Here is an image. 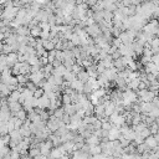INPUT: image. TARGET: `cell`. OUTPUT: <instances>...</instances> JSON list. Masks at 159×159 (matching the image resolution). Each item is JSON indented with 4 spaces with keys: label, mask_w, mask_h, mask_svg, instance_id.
<instances>
[{
    "label": "cell",
    "mask_w": 159,
    "mask_h": 159,
    "mask_svg": "<svg viewBox=\"0 0 159 159\" xmlns=\"http://www.w3.org/2000/svg\"><path fill=\"white\" fill-rule=\"evenodd\" d=\"M65 124L60 121V119H57V118H55L54 116H50V118H48V121L46 122V128L48 129V132L52 134V133H55L60 127H64Z\"/></svg>",
    "instance_id": "6da1fadb"
},
{
    "label": "cell",
    "mask_w": 159,
    "mask_h": 159,
    "mask_svg": "<svg viewBox=\"0 0 159 159\" xmlns=\"http://www.w3.org/2000/svg\"><path fill=\"white\" fill-rule=\"evenodd\" d=\"M85 32H86L87 36L91 37V39H96V37H98L99 35H102V32H101V30H99V27H98L97 24H92V25H90V26H86Z\"/></svg>",
    "instance_id": "7a4b0ae2"
},
{
    "label": "cell",
    "mask_w": 159,
    "mask_h": 159,
    "mask_svg": "<svg viewBox=\"0 0 159 159\" xmlns=\"http://www.w3.org/2000/svg\"><path fill=\"white\" fill-rule=\"evenodd\" d=\"M121 136H122V134H121V132H119V128L116 127V126H113V127L111 128V131L108 132V140H110V142H112V140H118V138H119Z\"/></svg>",
    "instance_id": "3957f363"
},
{
    "label": "cell",
    "mask_w": 159,
    "mask_h": 159,
    "mask_svg": "<svg viewBox=\"0 0 159 159\" xmlns=\"http://www.w3.org/2000/svg\"><path fill=\"white\" fill-rule=\"evenodd\" d=\"M48 106H50V99L47 98L46 94H44L42 97H40V98L37 99V107H39V108H41V110H47Z\"/></svg>",
    "instance_id": "277c9868"
},
{
    "label": "cell",
    "mask_w": 159,
    "mask_h": 159,
    "mask_svg": "<svg viewBox=\"0 0 159 159\" xmlns=\"http://www.w3.org/2000/svg\"><path fill=\"white\" fill-rule=\"evenodd\" d=\"M99 142H101V139L98 138V137H96V136H91L90 138H87V139H85V143L87 144V145H90V147H94V145H99Z\"/></svg>",
    "instance_id": "5b68a950"
},
{
    "label": "cell",
    "mask_w": 159,
    "mask_h": 159,
    "mask_svg": "<svg viewBox=\"0 0 159 159\" xmlns=\"http://www.w3.org/2000/svg\"><path fill=\"white\" fill-rule=\"evenodd\" d=\"M16 35H19V36H30V30H29L27 26L21 25V26H19L16 29Z\"/></svg>",
    "instance_id": "8992f818"
},
{
    "label": "cell",
    "mask_w": 159,
    "mask_h": 159,
    "mask_svg": "<svg viewBox=\"0 0 159 159\" xmlns=\"http://www.w3.org/2000/svg\"><path fill=\"white\" fill-rule=\"evenodd\" d=\"M30 70H31V66L27 62H23L21 67H20V71H19V75L27 76V75H30Z\"/></svg>",
    "instance_id": "52a82bcc"
},
{
    "label": "cell",
    "mask_w": 159,
    "mask_h": 159,
    "mask_svg": "<svg viewBox=\"0 0 159 159\" xmlns=\"http://www.w3.org/2000/svg\"><path fill=\"white\" fill-rule=\"evenodd\" d=\"M88 73L86 72V70H82L81 72H78L77 75H76V80H78L80 82H82V83H86L87 81H88Z\"/></svg>",
    "instance_id": "ba28073f"
},
{
    "label": "cell",
    "mask_w": 159,
    "mask_h": 159,
    "mask_svg": "<svg viewBox=\"0 0 159 159\" xmlns=\"http://www.w3.org/2000/svg\"><path fill=\"white\" fill-rule=\"evenodd\" d=\"M19 133L21 134V137H23V138H27V137H31V132H30V128H29V126H26V124H23V126L20 127V129H19Z\"/></svg>",
    "instance_id": "9c48e42d"
},
{
    "label": "cell",
    "mask_w": 159,
    "mask_h": 159,
    "mask_svg": "<svg viewBox=\"0 0 159 159\" xmlns=\"http://www.w3.org/2000/svg\"><path fill=\"white\" fill-rule=\"evenodd\" d=\"M42 47L45 51L50 52L52 50H55V44L54 42H51L50 40H42Z\"/></svg>",
    "instance_id": "30bf717a"
},
{
    "label": "cell",
    "mask_w": 159,
    "mask_h": 159,
    "mask_svg": "<svg viewBox=\"0 0 159 159\" xmlns=\"http://www.w3.org/2000/svg\"><path fill=\"white\" fill-rule=\"evenodd\" d=\"M136 152H137V154H143V153H145V152H150V148L145 144V143H142V144H139V145H137V148H136Z\"/></svg>",
    "instance_id": "8fae6325"
},
{
    "label": "cell",
    "mask_w": 159,
    "mask_h": 159,
    "mask_svg": "<svg viewBox=\"0 0 159 159\" xmlns=\"http://www.w3.org/2000/svg\"><path fill=\"white\" fill-rule=\"evenodd\" d=\"M10 93H11V92L9 91L8 86L0 82V94H2V97H9V96H10Z\"/></svg>",
    "instance_id": "7c38bea8"
},
{
    "label": "cell",
    "mask_w": 159,
    "mask_h": 159,
    "mask_svg": "<svg viewBox=\"0 0 159 159\" xmlns=\"http://www.w3.org/2000/svg\"><path fill=\"white\" fill-rule=\"evenodd\" d=\"M144 143L150 148V149H153V148H155V147H158V143L154 140V138H153V136H149L148 138H145L144 139Z\"/></svg>",
    "instance_id": "4fadbf2b"
},
{
    "label": "cell",
    "mask_w": 159,
    "mask_h": 159,
    "mask_svg": "<svg viewBox=\"0 0 159 159\" xmlns=\"http://www.w3.org/2000/svg\"><path fill=\"white\" fill-rule=\"evenodd\" d=\"M40 34H41V29L40 26H35L30 30V36L34 37V39H39L40 37Z\"/></svg>",
    "instance_id": "5bb4252c"
},
{
    "label": "cell",
    "mask_w": 159,
    "mask_h": 159,
    "mask_svg": "<svg viewBox=\"0 0 159 159\" xmlns=\"http://www.w3.org/2000/svg\"><path fill=\"white\" fill-rule=\"evenodd\" d=\"M27 155L30 157V158H36V157H39L40 155V148H30L29 150H27Z\"/></svg>",
    "instance_id": "9a60e30c"
},
{
    "label": "cell",
    "mask_w": 159,
    "mask_h": 159,
    "mask_svg": "<svg viewBox=\"0 0 159 159\" xmlns=\"http://www.w3.org/2000/svg\"><path fill=\"white\" fill-rule=\"evenodd\" d=\"M101 152H102V149H101L99 145H94V147H91V148H90V155H91V157L98 155V154H101Z\"/></svg>",
    "instance_id": "2e32d148"
},
{
    "label": "cell",
    "mask_w": 159,
    "mask_h": 159,
    "mask_svg": "<svg viewBox=\"0 0 159 159\" xmlns=\"http://www.w3.org/2000/svg\"><path fill=\"white\" fill-rule=\"evenodd\" d=\"M8 122H0V136H5V134H9L8 132V126H6Z\"/></svg>",
    "instance_id": "e0dca14e"
},
{
    "label": "cell",
    "mask_w": 159,
    "mask_h": 159,
    "mask_svg": "<svg viewBox=\"0 0 159 159\" xmlns=\"http://www.w3.org/2000/svg\"><path fill=\"white\" fill-rule=\"evenodd\" d=\"M16 81L19 85H25L29 82V77L27 76H24V75H18L16 76Z\"/></svg>",
    "instance_id": "ac0fdd59"
},
{
    "label": "cell",
    "mask_w": 159,
    "mask_h": 159,
    "mask_svg": "<svg viewBox=\"0 0 159 159\" xmlns=\"http://www.w3.org/2000/svg\"><path fill=\"white\" fill-rule=\"evenodd\" d=\"M15 117L18 118V119H20V121H25L26 118H27V113H26V111H24V110H21L20 112H18L16 115H15Z\"/></svg>",
    "instance_id": "d6986e66"
},
{
    "label": "cell",
    "mask_w": 159,
    "mask_h": 159,
    "mask_svg": "<svg viewBox=\"0 0 159 159\" xmlns=\"http://www.w3.org/2000/svg\"><path fill=\"white\" fill-rule=\"evenodd\" d=\"M64 110H62V107H60V108H56L55 111H54V117L55 118H57V119H61V117L64 116Z\"/></svg>",
    "instance_id": "ffe728a7"
},
{
    "label": "cell",
    "mask_w": 159,
    "mask_h": 159,
    "mask_svg": "<svg viewBox=\"0 0 159 159\" xmlns=\"http://www.w3.org/2000/svg\"><path fill=\"white\" fill-rule=\"evenodd\" d=\"M45 93H44V91H42V88H36L35 90V92L32 93V97L34 98H36V99H39L40 97H42Z\"/></svg>",
    "instance_id": "44dd1931"
},
{
    "label": "cell",
    "mask_w": 159,
    "mask_h": 159,
    "mask_svg": "<svg viewBox=\"0 0 159 159\" xmlns=\"http://www.w3.org/2000/svg\"><path fill=\"white\" fill-rule=\"evenodd\" d=\"M39 117H40V119H41V121H44V122H47V121H48V118H50V116H48V113L46 112V110H42V111H41V113L39 115Z\"/></svg>",
    "instance_id": "7402d4cb"
},
{
    "label": "cell",
    "mask_w": 159,
    "mask_h": 159,
    "mask_svg": "<svg viewBox=\"0 0 159 159\" xmlns=\"http://www.w3.org/2000/svg\"><path fill=\"white\" fill-rule=\"evenodd\" d=\"M10 52H13V48L10 45H6V44H3V55H9Z\"/></svg>",
    "instance_id": "603a6c76"
},
{
    "label": "cell",
    "mask_w": 159,
    "mask_h": 159,
    "mask_svg": "<svg viewBox=\"0 0 159 159\" xmlns=\"http://www.w3.org/2000/svg\"><path fill=\"white\" fill-rule=\"evenodd\" d=\"M148 117H152V118H159V108H153V110L148 113Z\"/></svg>",
    "instance_id": "cb8c5ba5"
},
{
    "label": "cell",
    "mask_w": 159,
    "mask_h": 159,
    "mask_svg": "<svg viewBox=\"0 0 159 159\" xmlns=\"http://www.w3.org/2000/svg\"><path fill=\"white\" fill-rule=\"evenodd\" d=\"M148 128H149V131H150V134H152V136H155V134H158V124H157V123H153V124H150Z\"/></svg>",
    "instance_id": "d4e9b609"
},
{
    "label": "cell",
    "mask_w": 159,
    "mask_h": 159,
    "mask_svg": "<svg viewBox=\"0 0 159 159\" xmlns=\"http://www.w3.org/2000/svg\"><path fill=\"white\" fill-rule=\"evenodd\" d=\"M112 127H113V124H112V123H110V122H103V123H102V126H101V129L110 132Z\"/></svg>",
    "instance_id": "484cf974"
},
{
    "label": "cell",
    "mask_w": 159,
    "mask_h": 159,
    "mask_svg": "<svg viewBox=\"0 0 159 159\" xmlns=\"http://www.w3.org/2000/svg\"><path fill=\"white\" fill-rule=\"evenodd\" d=\"M71 142L73 143V144H76V143H81V142H85V139L80 136V134H76V136H73L72 137V139H71Z\"/></svg>",
    "instance_id": "4316f807"
},
{
    "label": "cell",
    "mask_w": 159,
    "mask_h": 159,
    "mask_svg": "<svg viewBox=\"0 0 159 159\" xmlns=\"http://www.w3.org/2000/svg\"><path fill=\"white\" fill-rule=\"evenodd\" d=\"M139 136H140L142 138H144V139H145V138H148V137H149V136H152V134H150V131H149V128L147 127V128H144V129L140 132V134H139Z\"/></svg>",
    "instance_id": "83f0119b"
},
{
    "label": "cell",
    "mask_w": 159,
    "mask_h": 159,
    "mask_svg": "<svg viewBox=\"0 0 159 159\" xmlns=\"http://www.w3.org/2000/svg\"><path fill=\"white\" fill-rule=\"evenodd\" d=\"M27 46H29V47H34V48H35V46H36V39H34V37L29 36V37H27Z\"/></svg>",
    "instance_id": "f1b7e54d"
},
{
    "label": "cell",
    "mask_w": 159,
    "mask_h": 159,
    "mask_svg": "<svg viewBox=\"0 0 159 159\" xmlns=\"http://www.w3.org/2000/svg\"><path fill=\"white\" fill-rule=\"evenodd\" d=\"M149 46H150V48L158 47V46H159V37H154V39L149 42Z\"/></svg>",
    "instance_id": "f546056e"
},
{
    "label": "cell",
    "mask_w": 159,
    "mask_h": 159,
    "mask_svg": "<svg viewBox=\"0 0 159 159\" xmlns=\"http://www.w3.org/2000/svg\"><path fill=\"white\" fill-rule=\"evenodd\" d=\"M133 142H134V144H136V145H139V144H142V143H144V138H142V137H140L139 134H137Z\"/></svg>",
    "instance_id": "4dcf8cb0"
},
{
    "label": "cell",
    "mask_w": 159,
    "mask_h": 159,
    "mask_svg": "<svg viewBox=\"0 0 159 159\" xmlns=\"http://www.w3.org/2000/svg\"><path fill=\"white\" fill-rule=\"evenodd\" d=\"M0 140H2L5 145H9V143H10V136L9 134H5V136L2 137V139H0Z\"/></svg>",
    "instance_id": "1f68e13d"
},
{
    "label": "cell",
    "mask_w": 159,
    "mask_h": 159,
    "mask_svg": "<svg viewBox=\"0 0 159 159\" xmlns=\"http://www.w3.org/2000/svg\"><path fill=\"white\" fill-rule=\"evenodd\" d=\"M23 124H24V122L16 118V119H15V123H14V128H15L16 131H19V129H20V127H21Z\"/></svg>",
    "instance_id": "d6a6232c"
},
{
    "label": "cell",
    "mask_w": 159,
    "mask_h": 159,
    "mask_svg": "<svg viewBox=\"0 0 159 159\" xmlns=\"http://www.w3.org/2000/svg\"><path fill=\"white\" fill-rule=\"evenodd\" d=\"M92 126H93L94 131H98V129H101V126H102V123H101V121H99V119H96V121L92 123Z\"/></svg>",
    "instance_id": "836d02e7"
},
{
    "label": "cell",
    "mask_w": 159,
    "mask_h": 159,
    "mask_svg": "<svg viewBox=\"0 0 159 159\" xmlns=\"http://www.w3.org/2000/svg\"><path fill=\"white\" fill-rule=\"evenodd\" d=\"M83 3L91 9V8H93V6L97 4V0H88V2H83Z\"/></svg>",
    "instance_id": "e575fe53"
},
{
    "label": "cell",
    "mask_w": 159,
    "mask_h": 159,
    "mask_svg": "<svg viewBox=\"0 0 159 159\" xmlns=\"http://www.w3.org/2000/svg\"><path fill=\"white\" fill-rule=\"evenodd\" d=\"M152 106H153V107H155V108H159V98L158 97H154L153 99H152Z\"/></svg>",
    "instance_id": "d590c367"
},
{
    "label": "cell",
    "mask_w": 159,
    "mask_h": 159,
    "mask_svg": "<svg viewBox=\"0 0 159 159\" xmlns=\"http://www.w3.org/2000/svg\"><path fill=\"white\" fill-rule=\"evenodd\" d=\"M122 45V42H121V40L119 39H113V41H112V46H115V47H117V48H119V46Z\"/></svg>",
    "instance_id": "8d00e7d4"
},
{
    "label": "cell",
    "mask_w": 159,
    "mask_h": 159,
    "mask_svg": "<svg viewBox=\"0 0 159 159\" xmlns=\"http://www.w3.org/2000/svg\"><path fill=\"white\" fill-rule=\"evenodd\" d=\"M148 88V85L145 83V82H139V85H138V91H140V90H147Z\"/></svg>",
    "instance_id": "74e56055"
},
{
    "label": "cell",
    "mask_w": 159,
    "mask_h": 159,
    "mask_svg": "<svg viewBox=\"0 0 159 159\" xmlns=\"http://www.w3.org/2000/svg\"><path fill=\"white\" fill-rule=\"evenodd\" d=\"M121 5H122L123 8L131 6V0H123V2H121Z\"/></svg>",
    "instance_id": "f35d334b"
},
{
    "label": "cell",
    "mask_w": 159,
    "mask_h": 159,
    "mask_svg": "<svg viewBox=\"0 0 159 159\" xmlns=\"http://www.w3.org/2000/svg\"><path fill=\"white\" fill-rule=\"evenodd\" d=\"M51 65H52V67H54V69H57V67H59V66H61L62 64H61L60 61H57V60H54V62H52Z\"/></svg>",
    "instance_id": "ab89813d"
},
{
    "label": "cell",
    "mask_w": 159,
    "mask_h": 159,
    "mask_svg": "<svg viewBox=\"0 0 159 159\" xmlns=\"http://www.w3.org/2000/svg\"><path fill=\"white\" fill-rule=\"evenodd\" d=\"M59 159H71V157H70V155H67V154H62Z\"/></svg>",
    "instance_id": "60d3db41"
},
{
    "label": "cell",
    "mask_w": 159,
    "mask_h": 159,
    "mask_svg": "<svg viewBox=\"0 0 159 159\" xmlns=\"http://www.w3.org/2000/svg\"><path fill=\"white\" fill-rule=\"evenodd\" d=\"M34 159H47V157H44V155H39V157H36V158H34Z\"/></svg>",
    "instance_id": "b9f144b4"
},
{
    "label": "cell",
    "mask_w": 159,
    "mask_h": 159,
    "mask_svg": "<svg viewBox=\"0 0 159 159\" xmlns=\"http://www.w3.org/2000/svg\"><path fill=\"white\" fill-rule=\"evenodd\" d=\"M4 39H5V37H4V34L0 32V42H3V41H4Z\"/></svg>",
    "instance_id": "7bdbcfd3"
},
{
    "label": "cell",
    "mask_w": 159,
    "mask_h": 159,
    "mask_svg": "<svg viewBox=\"0 0 159 159\" xmlns=\"http://www.w3.org/2000/svg\"><path fill=\"white\" fill-rule=\"evenodd\" d=\"M4 147H5V144H4V143H3L2 140H0V150H2V149H3Z\"/></svg>",
    "instance_id": "ee69618b"
},
{
    "label": "cell",
    "mask_w": 159,
    "mask_h": 159,
    "mask_svg": "<svg viewBox=\"0 0 159 159\" xmlns=\"http://www.w3.org/2000/svg\"><path fill=\"white\" fill-rule=\"evenodd\" d=\"M117 159H123V158H122V157H121V158H117Z\"/></svg>",
    "instance_id": "f6af8a7d"
}]
</instances>
